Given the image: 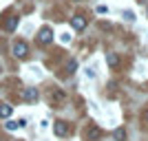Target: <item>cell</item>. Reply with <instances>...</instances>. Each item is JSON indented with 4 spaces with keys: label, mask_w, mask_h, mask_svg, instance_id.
<instances>
[{
    "label": "cell",
    "mask_w": 148,
    "mask_h": 141,
    "mask_svg": "<svg viewBox=\"0 0 148 141\" xmlns=\"http://www.w3.org/2000/svg\"><path fill=\"white\" fill-rule=\"evenodd\" d=\"M38 42H40V44H49V42H53V31H51L49 27L40 29V33H38Z\"/></svg>",
    "instance_id": "cell-1"
},
{
    "label": "cell",
    "mask_w": 148,
    "mask_h": 141,
    "mask_svg": "<svg viewBox=\"0 0 148 141\" xmlns=\"http://www.w3.org/2000/svg\"><path fill=\"white\" fill-rule=\"evenodd\" d=\"M27 53H29V49H27V42H22V40L13 42V55H16V57H27Z\"/></svg>",
    "instance_id": "cell-2"
},
{
    "label": "cell",
    "mask_w": 148,
    "mask_h": 141,
    "mask_svg": "<svg viewBox=\"0 0 148 141\" xmlns=\"http://www.w3.org/2000/svg\"><path fill=\"white\" fill-rule=\"evenodd\" d=\"M84 135H86V139H88V141H97L99 137H102V130H99L95 123H91V126L84 130Z\"/></svg>",
    "instance_id": "cell-3"
},
{
    "label": "cell",
    "mask_w": 148,
    "mask_h": 141,
    "mask_svg": "<svg viewBox=\"0 0 148 141\" xmlns=\"http://www.w3.org/2000/svg\"><path fill=\"white\" fill-rule=\"evenodd\" d=\"M53 132H56L58 137H66L69 135V123L66 121H56L53 123Z\"/></svg>",
    "instance_id": "cell-4"
},
{
    "label": "cell",
    "mask_w": 148,
    "mask_h": 141,
    "mask_svg": "<svg viewBox=\"0 0 148 141\" xmlns=\"http://www.w3.org/2000/svg\"><path fill=\"white\" fill-rule=\"evenodd\" d=\"M71 27H73L75 31H82L86 27V18H84V16H73V18H71Z\"/></svg>",
    "instance_id": "cell-5"
},
{
    "label": "cell",
    "mask_w": 148,
    "mask_h": 141,
    "mask_svg": "<svg viewBox=\"0 0 148 141\" xmlns=\"http://www.w3.org/2000/svg\"><path fill=\"white\" fill-rule=\"evenodd\" d=\"M22 99H25V101H36L38 99V91L36 88H25V91H22Z\"/></svg>",
    "instance_id": "cell-6"
},
{
    "label": "cell",
    "mask_w": 148,
    "mask_h": 141,
    "mask_svg": "<svg viewBox=\"0 0 148 141\" xmlns=\"http://www.w3.org/2000/svg\"><path fill=\"white\" fill-rule=\"evenodd\" d=\"M2 27H5V31H13L16 27H18V18H16V16L7 18V20H5V25H2Z\"/></svg>",
    "instance_id": "cell-7"
},
{
    "label": "cell",
    "mask_w": 148,
    "mask_h": 141,
    "mask_svg": "<svg viewBox=\"0 0 148 141\" xmlns=\"http://www.w3.org/2000/svg\"><path fill=\"white\" fill-rule=\"evenodd\" d=\"M11 112H13V108H11L9 104H0V117H2V119L11 117Z\"/></svg>",
    "instance_id": "cell-8"
},
{
    "label": "cell",
    "mask_w": 148,
    "mask_h": 141,
    "mask_svg": "<svg viewBox=\"0 0 148 141\" xmlns=\"http://www.w3.org/2000/svg\"><path fill=\"white\" fill-rule=\"evenodd\" d=\"M106 62H108V66H111V68H115L119 64V57L115 55V53H106Z\"/></svg>",
    "instance_id": "cell-9"
},
{
    "label": "cell",
    "mask_w": 148,
    "mask_h": 141,
    "mask_svg": "<svg viewBox=\"0 0 148 141\" xmlns=\"http://www.w3.org/2000/svg\"><path fill=\"white\" fill-rule=\"evenodd\" d=\"M113 137H115L117 141H124V139H126V132H124V128H117L115 132H113Z\"/></svg>",
    "instance_id": "cell-10"
},
{
    "label": "cell",
    "mask_w": 148,
    "mask_h": 141,
    "mask_svg": "<svg viewBox=\"0 0 148 141\" xmlns=\"http://www.w3.org/2000/svg\"><path fill=\"white\" fill-rule=\"evenodd\" d=\"M106 11H108V9H106L104 5H99V7H97V13H106Z\"/></svg>",
    "instance_id": "cell-11"
},
{
    "label": "cell",
    "mask_w": 148,
    "mask_h": 141,
    "mask_svg": "<svg viewBox=\"0 0 148 141\" xmlns=\"http://www.w3.org/2000/svg\"><path fill=\"white\" fill-rule=\"evenodd\" d=\"M144 119H146V121H148V110H146V112H144Z\"/></svg>",
    "instance_id": "cell-12"
}]
</instances>
